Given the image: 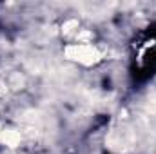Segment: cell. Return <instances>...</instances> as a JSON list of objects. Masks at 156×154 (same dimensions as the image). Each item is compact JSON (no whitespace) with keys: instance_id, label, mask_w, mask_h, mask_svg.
<instances>
[{"instance_id":"6da1fadb","label":"cell","mask_w":156,"mask_h":154,"mask_svg":"<svg viewBox=\"0 0 156 154\" xmlns=\"http://www.w3.org/2000/svg\"><path fill=\"white\" fill-rule=\"evenodd\" d=\"M64 54L67 60H73V62H78L82 65H94L102 60V54L100 51L91 45V44H71L64 49Z\"/></svg>"},{"instance_id":"7a4b0ae2","label":"cell","mask_w":156,"mask_h":154,"mask_svg":"<svg viewBox=\"0 0 156 154\" xmlns=\"http://www.w3.org/2000/svg\"><path fill=\"white\" fill-rule=\"evenodd\" d=\"M0 142H2L4 145L11 147V149H15V147H18L20 142H22V132H20L18 129H13V127H4L2 136H0Z\"/></svg>"},{"instance_id":"3957f363","label":"cell","mask_w":156,"mask_h":154,"mask_svg":"<svg viewBox=\"0 0 156 154\" xmlns=\"http://www.w3.org/2000/svg\"><path fill=\"white\" fill-rule=\"evenodd\" d=\"M75 29H78V22L76 20H67V22L62 26V33H64V35H71Z\"/></svg>"},{"instance_id":"277c9868","label":"cell","mask_w":156,"mask_h":154,"mask_svg":"<svg viewBox=\"0 0 156 154\" xmlns=\"http://www.w3.org/2000/svg\"><path fill=\"white\" fill-rule=\"evenodd\" d=\"M5 93H7V85L0 82V96H2V94H5Z\"/></svg>"},{"instance_id":"5b68a950","label":"cell","mask_w":156,"mask_h":154,"mask_svg":"<svg viewBox=\"0 0 156 154\" xmlns=\"http://www.w3.org/2000/svg\"><path fill=\"white\" fill-rule=\"evenodd\" d=\"M2 131H4V125L0 123V136H2Z\"/></svg>"}]
</instances>
